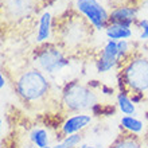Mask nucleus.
Returning a JSON list of instances; mask_svg holds the SVG:
<instances>
[{"label":"nucleus","mask_w":148,"mask_h":148,"mask_svg":"<svg viewBox=\"0 0 148 148\" xmlns=\"http://www.w3.org/2000/svg\"><path fill=\"white\" fill-rule=\"evenodd\" d=\"M34 63L42 73L55 74L69 65V59L65 57L62 49L51 43H46L36 51Z\"/></svg>","instance_id":"20e7f679"},{"label":"nucleus","mask_w":148,"mask_h":148,"mask_svg":"<svg viewBox=\"0 0 148 148\" xmlns=\"http://www.w3.org/2000/svg\"><path fill=\"white\" fill-rule=\"evenodd\" d=\"M144 5L148 8V0H144Z\"/></svg>","instance_id":"4be33fe9"},{"label":"nucleus","mask_w":148,"mask_h":148,"mask_svg":"<svg viewBox=\"0 0 148 148\" xmlns=\"http://www.w3.org/2000/svg\"><path fill=\"white\" fill-rule=\"evenodd\" d=\"M5 86V78H4V74L1 73L0 74V89H3Z\"/></svg>","instance_id":"aec40b11"},{"label":"nucleus","mask_w":148,"mask_h":148,"mask_svg":"<svg viewBox=\"0 0 148 148\" xmlns=\"http://www.w3.org/2000/svg\"><path fill=\"white\" fill-rule=\"evenodd\" d=\"M89 22L81 15H74L73 19H67L61 27V39L63 46L66 49L79 46L89 35Z\"/></svg>","instance_id":"423d86ee"},{"label":"nucleus","mask_w":148,"mask_h":148,"mask_svg":"<svg viewBox=\"0 0 148 148\" xmlns=\"http://www.w3.org/2000/svg\"><path fill=\"white\" fill-rule=\"evenodd\" d=\"M137 16V8L133 5H121L109 12V24H120L124 27H132Z\"/></svg>","instance_id":"1a4fd4ad"},{"label":"nucleus","mask_w":148,"mask_h":148,"mask_svg":"<svg viewBox=\"0 0 148 148\" xmlns=\"http://www.w3.org/2000/svg\"><path fill=\"white\" fill-rule=\"evenodd\" d=\"M82 140L81 133H75L71 136H66L63 137V140H61L59 143L53 145V148H75Z\"/></svg>","instance_id":"f3484780"},{"label":"nucleus","mask_w":148,"mask_h":148,"mask_svg":"<svg viewBox=\"0 0 148 148\" xmlns=\"http://www.w3.org/2000/svg\"><path fill=\"white\" fill-rule=\"evenodd\" d=\"M92 123V116L86 113H75L74 116L67 117L61 125V135L71 136L75 133H81L85 128H88Z\"/></svg>","instance_id":"6e6552de"},{"label":"nucleus","mask_w":148,"mask_h":148,"mask_svg":"<svg viewBox=\"0 0 148 148\" xmlns=\"http://www.w3.org/2000/svg\"><path fill=\"white\" fill-rule=\"evenodd\" d=\"M137 24H139V28L141 30L140 35H139V39L147 40L148 39V19H141Z\"/></svg>","instance_id":"6ab92c4d"},{"label":"nucleus","mask_w":148,"mask_h":148,"mask_svg":"<svg viewBox=\"0 0 148 148\" xmlns=\"http://www.w3.org/2000/svg\"><path fill=\"white\" fill-rule=\"evenodd\" d=\"M120 78L125 88L123 92L144 96V93L148 92V58L132 57L124 61L120 70Z\"/></svg>","instance_id":"f03ea898"},{"label":"nucleus","mask_w":148,"mask_h":148,"mask_svg":"<svg viewBox=\"0 0 148 148\" xmlns=\"http://www.w3.org/2000/svg\"><path fill=\"white\" fill-rule=\"evenodd\" d=\"M45 148H53V145H49V147H45Z\"/></svg>","instance_id":"5701e85b"},{"label":"nucleus","mask_w":148,"mask_h":148,"mask_svg":"<svg viewBox=\"0 0 148 148\" xmlns=\"http://www.w3.org/2000/svg\"><path fill=\"white\" fill-rule=\"evenodd\" d=\"M75 11L79 12L90 26L96 30H105L109 24V12L98 0H75L74 3Z\"/></svg>","instance_id":"39448f33"},{"label":"nucleus","mask_w":148,"mask_h":148,"mask_svg":"<svg viewBox=\"0 0 148 148\" xmlns=\"http://www.w3.org/2000/svg\"><path fill=\"white\" fill-rule=\"evenodd\" d=\"M121 62L120 55H119V49H117L116 40H110L105 43L104 49L101 50V54L96 61V67H97L98 73H108L112 70L113 67Z\"/></svg>","instance_id":"0eeeda50"},{"label":"nucleus","mask_w":148,"mask_h":148,"mask_svg":"<svg viewBox=\"0 0 148 148\" xmlns=\"http://www.w3.org/2000/svg\"><path fill=\"white\" fill-rule=\"evenodd\" d=\"M62 104L69 112L81 113L97 105V96L89 86L78 81L69 82L62 92Z\"/></svg>","instance_id":"7ed1b4c3"},{"label":"nucleus","mask_w":148,"mask_h":148,"mask_svg":"<svg viewBox=\"0 0 148 148\" xmlns=\"http://www.w3.org/2000/svg\"><path fill=\"white\" fill-rule=\"evenodd\" d=\"M109 148H141V144L137 140V137L133 136V133L128 132L120 135Z\"/></svg>","instance_id":"2eb2a0df"},{"label":"nucleus","mask_w":148,"mask_h":148,"mask_svg":"<svg viewBox=\"0 0 148 148\" xmlns=\"http://www.w3.org/2000/svg\"><path fill=\"white\" fill-rule=\"evenodd\" d=\"M117 49H119V55H120L121 62L128 59V55L131 53V42L129 40H119L117 42Z\"/></svg>","instance_id":"a211bd4d"},{"label":"nucleus","mask_w":148,"mask_h":148,"mask_svg":"<svg viewBox=\"0 0 148 148\" xmlns=\"http://www.w3.org/2000/svg\"><path fill=\"white\" fill-rule=\"evenodd\" d=\"M105 35L110 40H128L132 38L133 32L129 27H124L120 24H108V27L105 28Z\"/></svg>","instance_id":"9b49d317"},{"label":"nucleus","mask_w":148,"mask_h":148,"mask_svg":"<svg viewBox=\"0 0 148 148\" xmlns=\"http://www.w3.org/2000/svg\"><path fill=\"white\" fill-rule=\"evenodd\" d=\"M120 124L127 132L133 133V135L140 133L141 131H143V128H144L143 121H140L135 116H123L120 120Z\"/></svg>","instance_id":"dca6fc26"},{"label":"nucleus","mask_w":148,"mask_h":148,"mask_svg":"<svg viewBox=\"0 0 148 148\" xmlns=\"http://www.w3.org/2000/svg\"><path fill=\"white\" fill-rule=\"evenodd\" d=\"M147 148H148V147H147Z\"/></svg>","instance_id":"b1692460"},{"label":"nucleus","mask_w":148,"mask_h":148,"mask_svg":"<svg viewBox=\"0 0 148 148\" xmlns=\"http://www.w3.org/2000/svg\"><path fill=\"white\" fill-rule=\"evenodd\" d=\"M16 93L23 101L36 104L49 96L50 81L39 69H30L19 74L15 81Z\"/></svg>","instance_id":"f257e3e1"},{"label":"nucleus","mask_w":148,"mask_h":148,"mask_svg":"<svg viewBox=\"0 0 148 148\" xmlns=\"http://www.w3.org/2000/svg\"><path fill=\"white\" fill-rule=\"evenodd\" d=\"M30 140L36 148H45L50 145V137L49 132L45 128H34L28 135Z\"/></svg>","instance_id":"4468645a"},{"label":"nucleus","mask_w":148,"mask_h":148,"mask_svg":"<svg viewBox=\"0 0 148 148\" xmlns=\"http://www.w3.org/2000/svg\"><path fill=\"white\" fill-rule=\"evenodd\" d=\"M82 148H96V147H92V145H82Z\"/></svg>","instance_id":"412c9836"},{"label":"nucleus","mask_w":148,"mask_h":148,"mask_svg":"<svg viewBox=\"0 0 148 148\" xmlns=\"http://www.w3.org/2000/svg\"><path fill=\"white\" fill-rule=\"evenodd\" d=\"M51 30H53V18L49 11H45L39 18L38 30H36L35 40L38 43H46L51 38Z\"/></svg>","instance_id":"9d476101"},{"label":"nucleus","mask_w":148,"mask_h":148,"mask_svg":"<svg viewBox=\"0 0 148 148\" xmlns=\"http://www.w3.org/2000/svg\"><path fill=\"white\" fill-rule=\"evenodd\" d=\"M5 8L12 16H24L31 10V0H5Z\"/></svg>","instance_id":"f8f14e48"},{"label":"nucleus","mask_w":148,"mask_h":148,"mask_svg":"<svg viewBox=\"0 0 148 148\" xmlns=\"http://www.w3.org/2000/svg\"><path fill=\"white\" fill-rule=\"evenodd\" d=\"M116 101H117V106L120 112L124 114V116H132L136 113V105L135 102L132 101V98L129 97L127 92H123L120 90L116 96Z\"/></svg>","instance_id":"ddd939ff"}]
</instances>
